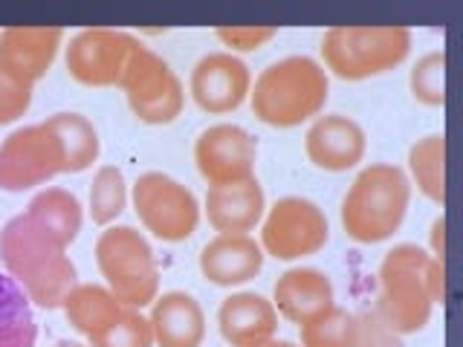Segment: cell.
I'll return each instance as SVG.
<instances>
[{
    "label": "cell",
    "instance_id": "cell-22",
    "mask_svg": "<svg viewBox=\"0 0 463 347\" xmlns=\"http://www.w3.org/2000/svg\"><path fill=\"white\" fill-rule=\"evenodd\" d=\"M61 310L67 322L76 327L84 339H93L105 330L116 315L125 310V304L116 298L108 286L99 284H76V289L64 298Z\"/></svg>",
    "mask_w": 463,
    "mask_h": 347
},
{
    "label": "cell",
    "instance_id": "cell-17",
    "mask_svg": "<svg viewBox=\"0 0 463 347\" xmlns=\"http://www.w3.org/2000/svg\"><path fill=\"white\" fill-rule=\"evenodd\" d=\"M264 269V249L250 235H217L200 252V272L214 286H241Z\"/></svg>",
    "mask_w": 463,
    "mask_h": 347
},
{
    "label": "cell",
    "instance_id": "cell-30",
    "mask_svg": "<svg viewBox=\"0 0 463 347\" xmlns=\"http://www.w3.org/2000/svg\"><path fill=\"white\" fill-rule=\"evenodd\" d=\"M33 84L14 79L12 72L0 67V127L18 122L33 105Z\"/></svg>",
    "mask_w": 463,
    "mask_h": 347
},
{
    "label": "cell",
    "instance_id": "cell-11",
    "mask_svg": "<svg viewBox=\"0 0 463 347\" xmlns=\"http://www.w3.org/2000/svg\"><path fill=\"white\" fill-rule=\"evenodd\" d=\"M139 47L142 43L122 29H81L70 41L64 64L70 76L84 87H119L130 55Z\"/></svg>",
    "mask_w": 463,
    "mask_h": 347
},
{
    "label": "cell",
    "instance_id": "cell-16",
    "mask_svg": "<svg viewBox=\"0 0 463 347\" xmlns=\"http://www.w3.org/2000/svg\"><path fill=\"white\" fill-rule=\"evenodd\" d=\"M267 197L258 180L209 185L206 192V217L217 235H250L264 220Z\"/></svg>",
    "mask_w": 463,
    "mask_h": 347
},
{
    "label": "cell",
    "instance_id": "cell-28",
    "mask_svg": "<svg viewBox=\"0 0 463 347\" xmlns=\"http://www.w3.org/2000/svg\"><path fill=\"white\" fill-rule=\"evenodd\" d=\"M409 87L420 105L443 108L446 105V52L434 50L420 58V61L411 67Z\"/></svg>",
    "mask_w": 463,
    "mask_h": 347
},
{
    "label": "cell",
    "instance_id": "cell-1",
    "mask_svg": "<svg viewBox=\"0 0 463 347\" xmlns=\"http://www.w3.org/2000/svg\"><path fill=\"white\" fill-rule=\"evenodd\" d=\"M446 301V267L414 243H400L380 264V298L376 313L397 336L420 333L431 310Z\"/></svg>",
    "mask_w": 463,
    "mask_h": 347
},
{
    "label": "cell",
    "instance_id": "cell-4",
    "mask_svg": "<svg viewBox=\"0 0 463 347\" xmlns=\"http://www.w3.org/2000/svg\"><path fill=\"white\" fill-rule=\"evenodd\" d=\"M411 202V183L405 171L373 163L356 174L342 200V229L356 243H383L402 226Z\"/></svg>",
    "mask_w": 463,
    "mask_h": 347
},
{
    "label": "cell",
    "instance_id": "cell-12",
    "mask_svg": "<svg viewBox=\"0 0 463 347\" xmlns=\"http://www.w3.org/2000/svg\"><path fill=\"white\" fill-rule=\"evenodd\" d=\"M258 145L238 125H212L194 142V163L209 185H232L255 177Z\"/></svg>",
    "mask_w": 463,
    "mask_h": 347
},
{
    "label": "cell",
    "instance_id": "cell-15",
    "mask_svg": "<svg viewBox=\"0 0 463 347\" xmlns=\"http://www.w3.org/2000/svg\"><path fill=\"white\" fill-rule=\"evenodd\" d=\"M61 41L64 29L58 26H9L0 33V67L35 87L50 72Z\"/></svg>",
    "mask_w": 463,
    "mask_h": 347
},
{
    "label": "cell",
    "instance_id": "cell-18",
    "mask_svg": "<svg viewBox=\"0 0 463 347\" xmlns=\"http://www.w3.org/2000/svg\"><path fill=\"white\" fill-rule=\"evenodd\" d=\"M272 307L293 324H307L310 318L333 307V284L322 269L296 267L287 269L272 289Z\"/></svg>",
    "mask_w": 463,
    "mask_h": 347
},
{
    "label": "cell",
    "instance_id": "cell-6",
    "mask_svg": "<svg viewBox=\"0 0 463 347\" xmlns=\"http://www.w3.org/2000/svg\"><path fill=\"white\" fill-rule=\"evenodd\" d=\"M96 264L125 307L142 310L159 293V269L148 240L130 226H108L96 240Z\"/></svg>",
    "mask_w": 463,
    "mask_h": 347
},
{
    "label": "cell",
    "instance_id": "cell-31",
    "mask_svg": "<svg viewBox=\"0 0 463 347\" xmlns=\"http://www.w3.org/2000/svg\"><path fill=\"white\" fill-rule=\"evenodd\" d=\"M214 35L223 47L235 52H258L279 35V29L275 26H221V29H214Z\"/></svg>",
    "mask_w": 463,
    "mask_h": 347
},
{
    "label": "cell",
    "instance_id": "cell-13",
    "mask_svg": "<svg viewBox=\"0 0 463 347\" xmlns=\"http://www.w3.org/2000/svg\"><path fill=\"white\" fill-rule=\"evenodd\" d=\"M188 90L203 113H232L243 105V98L252 90L250 67L232 52H209L194 64Z\"/></svg>",
    "mask_w": 463,
    "mask_h": 347
},
{
    "label": "cell",
    "instance_id": "cell-19",
    "mask_svg": "<svg viewBox=\"0 0 463 347\" xmlns=\"http://www.w3.org/2000/svg\"><path fill=\"white\" fill-rule=\"evenodd\" d=\"M148 324L156 347H200L206 339V313L188 293L156 295Z\"/></svg>",
    "mask_w": 463,
    "mask_h": 347
},
{
    "label": "cell",
    "instance_id": "cell-24",
    "mask_svg": "<svg viewBox=\"0 0 463 347\" xmlns=\"http://www.w3.org/2000/svg\"><path fill=\"white\" fill-rule=\"evenodd\" d=\"M33 301L9 275H0V347H35Z\"/></svg>",
    "mask_w": 463,
    "mask_h": 347
},
{
    "label": "cell",
    "instance_id": "cell-21",
    "mask_svg": "<svg viewBox=\"0 0 463 347\" xmlns=\"http://www.w3.org/2000/svg\"><path fill=\"white\" fill-rule=\"evenodd\" d=\"M26 217L64 246L79 238L84 220L79 197L70 194L67 188H43V192H38L29 200Z\"/></svg>",
    "mask_w": 463,
    "mask_h": 347
},
{
    "label": "cell",
    "instance_id": "cell-10",
    "mask_svg": "<svg viewBox=\"0 0 463 347\" xmlns=\"http://www.w3.org/2000/svg\"><path fill=\"white\" fill-rule=\"evenodd\" d=\"M58 174H64V148L47 122L18 127L0 145V188L4 192H26V188L50 183Z\"/></svg>",
    "mask_w": 463,
    "mask_h": 347
},
{
    "label": "cell",
    "instance_id": "cell-33",
    "mask_svg": "<svg viewBox=\"0 0 463 347\" xmlns=\"http://www.w3.org/2000/svg\"><path fill=\"white\" fill-rule=\"evenodd\" d=\"M250 347H298V344H293V342H279V339H269V342L250 344Z\"/></svg>",
    "mask_w": 463,
    "mask_h": 347
},
{
    "label": "cell",
    "instance_id": "cell-32",
    "mask_svg": "<svg viewBox=\"0 0 463 347\" xmlns=\"http://www.w3.org/2000/svg\"><path fill=\"white\" fill-rule=\"evenodd\" d=\"M443 238H446V220H443V214L438 217V220L431 223V258H438V260H443L446 258V243H443Z\"/></svg>",
    "mask_w": 463,
    "mask_h": 347
},
{
    "label": "cell",
    "instance_id": "cell-8",
    "mask_svg": "<svg viewBox=\"0 0 463 347\" xmlns=\"http://www.w3.org/2000/svg\"><path fill=\"white\" fill-rule=\"evenodd\" d=\"M119 87L125 90L128 108L145 125H171L183 113V81L168 67L165 58H159L145 43L130 55Z\"/></svg>",
    "mask_w": 463,
    "mask_h": 347
},
{
    "label": "cell",
    "instance_id": "cell-3",
    "mask_svg": "<svg viewBox=\"0 0 463 347\" xmlns=\"http://www.w3.org/2000/svg\"><path fill=\"white\" fill-rule=\"evenodd\" d=\"M327 72L307 55H287L269 64L250 90L255 119L281 130L318 116L327 105Z\"/></svg>",
    "mask_w": 463,
    "mask_h": 347
},
{
    "label": "cell",
    "instance_id": "cell-34",
    "mask_svg": "<svg viewBox=\"0 0 463 347\" xmlns=\"http://www.w3.org/2000/svg\"><path fill=\"white\" fill-rule=\"evenodd\" d=\"M52 347H81V344H76V342H58V344H52Z\"/></svg>",
    "mask_w": 463,
    "mask_h": 347
},
{
    "label": "cell",
    "instance_id": "cell-9",
    "mask_svg": "<svg viewBox=\"0 0 463 347\" xmlns=\"http://www.w3.org/2000/svg\"><path fill=\"white\" fill-rule=\"evenodd\" d=\"M330 223L325 211L307 197H281L260 226V249L275 260H301L325 249Z\"/></svg>",
    "mask_w": 463,
    "mask_h": 347
},
{
    "label": "cell",
    "instance_id": "cell-2",
    "mask_svg": "<svg viewBox=\"0 0 463 347\" xmlns=\"http://www.w3.org/2000/svg\"><path fill=\"white\" fill-rule=\"evenodd\" d=\"M0 260L26 298L43 310L61 307L79 284V272L67 255V246L35 226L26 211L12 217L0 231Z\"/></svg>",
    "mask_w": 463,
    "mask_h": 347
},
{
    "label": "cell",
    "instance_id": "cell-14",
    "mask_svg": "<svg viewBox=\"0 0 463 347\" xmlns=\"http://www.w3.org/2000/svg\"><path fill=\"white\" fill-rule=\"evenodd\" d=\"M304 151L307 159L322 171L342 174L362 163L368 151V136L356 119L345 113H327L318 116L304 136Z\"/></svg>",
    "mask_w": 463,
    "mask_h": 347
},
{
    "label": "cell",
    "instance_id": "cell-20",
    "mask_svg": "<svg viewBox=\"0 0 463 347\" xmlns=\"http://www.w3.org/2000/svg\"><path fill=\"white\" fill-rule=\"evenodd\" d=\"M217 327L232 347L260 344L279 333V310L258 293H235L217 310Z\"/></svg>",
    "mask_w": 463,
    "mask_h": 347
},
{
    "label": "cell",
    "instance_id": "cell-27",
    "mask_svg": "<svg viewBox=\"0 0 463 347\" xmlns=\"http://www.w3.org/2000/svg\"><path fill=\"white\" fill-rule=\"evenodd\" d=\"M128 206V188L119 168L101 165L90 185V217L99 226H110Z\"/></svg>",
    "mask_w": 463,
    "mask_h": 347
},
{
    "label": "cell",
    "instance_id": "cell-26",
    "mask_svg": "<svg viewBox=\"0 0 463 347\" xmlns=\"http://www.w3.org/2000/svg\"><path fill=\"white\" fill-rule=\"evenodd\" d=\"M362 339L359 318L336 304L301 324V347H362Z\"/></svg>",
    "mask_w": 463,
    "mask_h": 347
},
{
    "label": "cell",
    "instance_id": "cell-29",
    "mask_svg": "<svg viewBox=\"0 0 463 347\" xmlns=\"http://www.w3.org/2000/svg\"><path fill=\"white\" fill-rule=\"evenodd\" d=\"M87 342H90V347H154V333L148 318L139 310L125 307L105 330Z\"/></svg>",
    "mask_w": 463,
    "mask_h": 347
},
{
    "label": "cell",
    "instance_id": "cell-25",
    "mask_svg": "<svg viewBox=\"0 0 463 347\" xmlns=\"http://www.w3.org/2000/svg\"><path fill=\"white\" fill-rule=\"evenodd\" d=\"M409 171L417 188L431 202H446V136L431 134L409 148Z\"/></svg>",
    "mask_w": 463,
    "mask_h": 347
},
{
    "label": "cell",
    "instance_id": "cell-7",
    "mask_svg": "<svg viewBox=\"0 0 463 347\" xmlns=\"http://www.w3.org/2000/svg\"><path fill=\"white\" fill-rule=\"evenodd\" d=\"M134 209L139 223L165 243L188 240L200 223V202L192 188L163 171H148L134 183Z\"/></svg>",
    "mask_w": 463,
    "mask_h": 347
},
{
    "label": "cell",
    "instance_id": "cell-5",
    "mask_svg": "<svg viewBox=\"0 0 463 347\" xmlns=\"http://www.w3.org/2000/svg\"><path fill=\"white\" fill-rule=\"evenodd\" d=\"M411 52L405 26H333L322 38L325 67L342 81H365L400 67Z\"/></svg>",
    "mask_w": 463,
    "mask_h": 347
},
{
    "label": "cell",
    "instance_id": "cell-23",
    "mask_svg": "<svg viewBox=\"0 0 463 347\" xmlns=\"http://www.w3.org/2000/svg\"><path fill=\"white\" fill-rule=\"evenodd\" d=\"M64 148V174H81L99 159V134L81 113H55L47 119Z\"/></svg>",
    "mask_w": 463,
    "mask_h": 347
}]
</instances>
